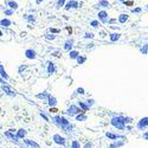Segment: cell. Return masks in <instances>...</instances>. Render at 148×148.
<instances>
[{
	"mask_svg": "<svg viewBox=\"0 0 148 148\" xmlns=\"http://www.w3.org/2000/svg\"><path fill=\"white\" fill-rule=\"evenodd\" d=\"M124 4H126L127 6H133V5H134L133 1H124Z\"/></svg>",
	"mask_w": 148,
	"mask_h": 148,
	"instance_id": "18",
	"label": "cell"
},
{
	"mask_svg": "<svg viewBox=\"0 0 148 148\" xmlns=\"http://www.w3.org/2000/svg\"><path fill=\"white\" fill-rule=\"evenodd\" d=\"M55 70V68H53V65H52V63H50V66H49V71L50 72H52Z\"/></svg>",
	"mask_w": 148,
	"mask_h": 148,
	"instance_id": "19",
	"label": "cell"
},
{
	"mask_svg": "<svg viewBox=\"0 0 148 148\" xmlns=\"http://www.w3.org/2000/svg\"><path fill=\"white\" fill-rule=\"evenodd\" d=\"M120 36H121L120 33H111L110 34V40L111 42H116L118 38H120Z\"/></svg>",
	"mask_w": 148,
	"mask_h": 148,
	"instance_id": "8",
	"label": "cell"
},
{
	"mask_svg": "<svg viewBox=\"0 0 148 148\" xmlns=\"http://www.w3.org/2000/svg\"><path fill=\"white\" fill-rule=\"evenodd\" d=\"M77 60H78V63L81 64V63H83V62L85 60V58H84V57H79V56H78V57H77Z\"/></svg>",
	"mask_w": 148,
	"mask_h": 148,
	"instance_id": "17",
	"label": "cell"
},
{
	"mask_svg": "<svg viewBox=\"0 0 148 148\" xmlns=\"http://www.w3.org/2000/svg\"><path fill=\"white\" fill-rule=\"evenodd\" d=\"M90 24H91L92 27H98V21H97V20H92Z\"/></svg>",
	"mask_w": 148,
	"mask_h": 148,
	"instance_id": "14",
	"label": "cell"
},
{
	"mask_svg": "<svg viewBox=\"0 0 148 148\" xmlns=\"http://www.w3.org/2000/svg\"><path fill=\"white\" fill-rule=\"evenodd\" d=\"M146 7H147V8H148V4H147V5H146Z\"/></svg>",
	"mask_w": 148,
	"mask_h": 148,
	"instance_id": "27",
	"label": "cell"
},
{
	"mask_svg": "<svg viewBox=\"0 0 148 148\" xmlns=\"http://www.w3.org/2000/svg\"><path fill=\"white\" fill-rule=\"evenodd\" d=\"M70 57L71 58H77L78 57V52L77 51H71L70 52Z\"/></svg>",
	"mask_w": 148,
	"mask_h": 148,
	"instance_id": "12",
	"label": "cell"
},
{
	"mask_svg": "<svg viewBox=\"0 0 148 148\" xmlns=\"http://www.w3.org/2000/svg\"><path fill=\"white\" fill-rule=\"evenodd\" d=\"M85 38H92V33H85Z\"/></svg>",
	"mask_w": 148,
	"mask_h": 148,
	"instance_id": "20",
	"label": "cell"
},
{
	"mask_svg": "<svg viewBox=\"0 0 148 148\" xmlns=\"http://www.w3.org/2000/svg\"><path fill=\"white\" fill-rule=\"evenodd\" d=\"M118 1H120V2H124L126 0H118Z\"/></svg>",
	"mask_w": 148,
	"mask_h": 148,
	"instance_id": "26",
	"label": "cell"
},
{
	"mask_svg": "<svg viewBox=\"0 0 148 148\" xmlns=\"http://www.w3.org/2000/svg\"><path fill=\"white\" fill-rule=\"evenodd\" d=\"M25 19L30 21V23H33V21H36V18H34V16H32V14H30V16H25Z\"/></svg>",
	"mask_w": 148,
	"mask_h": 148,
	"instance_id": "10",
	"label": "cell"
},
{
	"mask_svg": "<svg viewBox=\"0 0 148 148\" xmlns=\"http://www.w3.org/2000/svg\"><path fill=\"white\" fill-rule=\"evenodd\" d=\"M42 1H43V0H36V2H37V4H38V5H39V4H40V2H42Z\"/></svg>",
	"mask_w": 148,
	"mask_h": 148,
	"instance_id": "25",
	"label": "cell"
},
{
	"mask_svg": "<svg viewBox=\"0 0 148 148\" xmlns=\"http://www.w3.org/2000/svg\"><path fill=\"white\" fill-rule=\"evenodd\" d=\"M98 6H100V7H109V6H110V4H109V1H108V0H100Z\"/></svg>",
	"mask_w": 148,
	"mask_h": 148,
	"instance_id": "6",
	"label": "cell"
},
{
	"mask_svg": "<svg viewBox=\"0 0 148 148\" xmlns=\"http://www.w3.org/2000/svg\"><path fill=\"white\" fill-rule=\"evenodd\" d=\"M50 111H51V113H57V109H56V108H53V109L51 108V109H50Z\"/></svg>",
	"mask_w": 148,
	"mask_h": 148,
	"instance_id": "23",
	"label": "cell"
},
{
	"mask_svg": "<svg viewBox=\"0 0 148 148\" xmlns=\"http://www.w3.org/2000/svg\"><path fill=\"white\" fill-rule=\"evenodd\" d=\"M55 139H56V141H57V142H59V143H60V142H62V143L64 142V140H63V139H60V137H59V136H57V135L55 136Z\"/></svg>",
	"mask_w": 148,
	"mask_h": 148,
	"instance_id": "16",
	"label": "cell"
},
{
	"mask_svg": "<svg viewBox=\"0 0 148 148\" xmlns=\"http://www.w3.org/2000/svg\"><path fill=\"white\" fill-rule=\"evenodd\" d=\"M97 17H98V19L102 23H107L108 21V13H107V11H100Z\"/></svg>",
	"mask_w": 148,
	"mask_h": 148,
	"instance_id": "2",
	"label": "cell"
},
{
	"mask_svg": "<svg viewBox=\"0 0 148 148\" xmlns=\"http://www.w3.org/2000/svg\"><path fill=\"white\" fill-rule=\"evenodd\" d=\"M7 6L10 7V8H12V10H17L18 8V2L17 1H14V0H8L7 1Z\"/></svg>",
	"mask_w": 148,
	"mask_h": 148,
	"instance_id": "3",
	"label": "cell"
},
{
	"mask_svg": "<svg viewBox=\"0 0 148 148\" xmlns=\"http://www.w3.org/2000/svg\"><path fill=\"white\" fill-rule=\"evenodd\" d=\"M48 39H53L55 38V36H51V34H48V37H46Z\"/></svg>",
	"mask_w": 148,
	"mask_h": 148,
	"instance_id": "22",
	"label": "cell"
},
{
	"mask_svg": "<svg viewBox=\"0 0 148 148\" xmlns=\"http://www.w3.org/2000/svg\"><path fill=\"white\" fill-rule=\"evenodd\" d=\"M65 1H66V0H58V1H57V8L63 7V6L65 5Z\"/></svg>",
	"mask_w": 148,
	"mask_h": 148,
	"instance_id": "11",
	"label": "cell"
},
{
	"mask_svg": "<svg viewBox=\"0 0 148 148\" xmlns=\"http://www.w3.org/2000/svg\"><path fill=\"white\" fill-rule=\"evenodd\" d=\"M141 11H142V10H141L140 7H136V8H134V10H133V13H140Z\"/></svg>",
	"mask_w": 148,
	"mask_h": 148,
	"instance_id": "15",
	"label": "cell"
},
{
	"mask_svg": "<svg viewBox=\"0 0 148 148\" xmlns=\"http://www.w3.org/2000/svg\"><path fill=\"white\" fill-rule=\"evenodd\" d=\"M0 24H1V26H10L11 25V20H8V19H1V21H0Z\"/></svg>",
	"mask_w": 148,
	"mask_h": 148,
	"instance_id": "7",
	"label": "cell"
},
{
	"mask_svg": "<svg viewBox=\"0 0 148 148\" xmlns=\"http://www.w3.org/2000/svg\"><path fill=\"white\" fill-rule=\"evenodd\" d=\"M25 55H26V57H27V58H30V59L36 58V52H34L33 50H26Z\"/></svg>",
	"mask_w": 148,
	"mask_h": 148,
	"instance_id": "5",
	"label": "cell"
},
{
	"mask_svg": "<svg viewBox=\"0 0 148 148\" xmlns=\"http://www.w3.org/2000/svg\"><path fill=\"white\" fill-rule=\"evenodd\" d=\"M78 7H79V5H78V1H77V0H71V1L66 2L65 6H64V8H65L66 11H69V10H71V8H78Z\"/></svg>",
	"mask_w": 148,
	"mask_h": 148,
	"instance_id": "1",
	"label": "cell"
},
{
	"mask_svg": "<svg viewBox=\"0 0 148 148\" xmlns=\"http://www.w3.org/2000/svg\"><path fill=\"white\" fill-rule=\"evenodd\" d=\"M71 46H72V40H70V39H69V40H66V42H65V46H64V48H65V50H70V49H71Z\"/></svg>",
	"mask_w": 148,
	"mask_h": 148,
	"instance_id": "9",
	"label": "cell"
},
{
	"mask_svg": "<svg viewBox=\"0 0 148 148\" xmlns=\"http://www.w3.org/2000/svg\"><path fill=\"white\" fill-rule=\"evenodd\" d=\"M146 51H148V46H145V48L142 49V52H146Z\"/></svg>",
	"mask_w": 148,
	"mask_h": 148,
	"instance_id": "24",
	"label": "cell"
},
{
	"mask_svg": "<svg viewBox=\"0 0 148 148\" xmlns=\"http://www.w3.org/2000/svg\"><path fill=\"white\" fill-rule=\"evenodd\" d=\"M127 20H128V14L122 13V14H120V16H118V23L123 24V23H126Z\"/></svg>",
	"mask_w": 148,
	"mask_h": 148,
	"instance_id": "4",
	"label": "cell"
},
{
	"mask_svg": "<svg viewBox=\"0 0 148 148\" xmlns=\"http://www.w3.org/2000/svg\"><path fill=\"white\" fill-rule=\"evenodd\" d=\"M50 31H51V32H53V33H58V32H59V30H56V29H50Z\"/></svg>",
	"mask_w": 148,
	"mask_h": 148,
	"instance_id": "21",
	"label": "cell"
},
{
	"mask_svg": "<svg viewBox=\"0 0 148 148\" xmlns=\"http://www.w3.org/2000/svg\"><path fill=\"white\" fill-rule=\"evenodd\" d=\"M13 11H14V10H12V8H11V10H6V11H5V14H6V16H12V14H13Z\"/></svg>",
	"mask_w": 148,
	"mask_h": 148,
	"instance_id": "13",
	"label": "cell"
}]
</instances>
